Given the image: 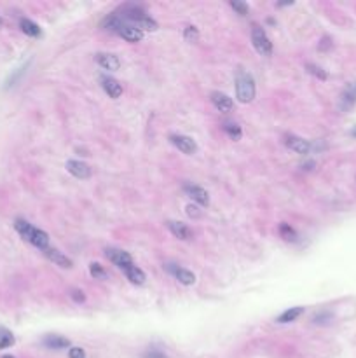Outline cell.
Returning <instances> with one entry per match:
<instances>
[{
	"mask_svg": "<svg viewBox=\"0 0 356 358\" xmlns=\"http://www.w3.org/2000/svg\"><path fill=\"white\" fill-rule=\"evenodd\" d=\"M122 21H133L136 23L140 30H151V32H156L157 30V23L152 20L151 16L147 14L143 7L136 6V4H126L124 7H121V14H117Z\"/></svg>",
	"mask_w": 356,
	"mask_h": 358,
	"instance_id": "6da1fadb",
	"label": "cell"
},
{
	"mask_svg": "<svg viewBox=\"0 0 356 358\" xmlns=\"http://www.w3.org/2000/svg\"><path fill=\"white\" fill-rule=\"evenodd\" d=\"M14 227H16V231L21 234V238L28 243H32L33 246H37V248H41V250L49 248V236H47V232L33 227L32 224L26 222L23 219H17L14 222Z\"/></svg>",
	"mask_w": 356,
	"mask_h": 358,
	"instance_id": "7a4b0ae2",
	"label": "cell"
},
{
	"mask_svg": "<svg viewBox=\"0 0 356 358\" xmlns=\"http://www.w3.org/2000/svg\"><path fill=\"white\" fill-rule=\"evenodd\" d=\"M236 96L241 103H250L255 98V81L248 72L239 70L236 75Z\"/></svg>",
	"mask_w": 356,
	"mask_h": 358,
	"instance_id": "3957f363",
	"label": "cell"
},
{
	"mask_svg": "<svg viewBox=\"0 0 356 358\" xmlns=\"http://www.w3.org/2000/svg\"><path fill=\"white\" fill-rule=\"evenodd\" d=\"M252 42H253V47L257 49L258 55H262V56H271L272 55V42H271V39L267 37V33L264 32L262 26L253 25Z\"/></svg>",
	"mask_w": 356,
	"mask_h": 358,
	"instance_id": "277c9868",
	"label": "cell"
},
{
	"mask_svg": "<svg viewBox=\"0 0 356 358\" xmlns=\"http://www.w3.org/2000/svg\"><path fill=\"white\" fill-rule=\"evenodd\" d=\"M105 255H107V259L110 260V262L116 264L119 269H122V271H126V269H129L131 266H135L133 257H131V255L124 250L107 248V250H105Z\"/></svg>",
	"mask_w": 356,
	"mask_h": 358,
	"instance_id": "5b68a950",
	"label": "cell"
},
{
	"mask_svg": "<svg viewBox=\"0 0 356 358\" xmlns=\"http://www.w3.org/2000/svg\"><path fill=\"white\" fill-rule=\"evenodd\" d=\"M166 271L171 273L177 280L180 281V283L183 285H194L196 283V275L192 271H189V269H183L177 266V264H166Z\"/></svg>",
	"mask_w": 356,
	"mask_h": 358,
	"instance_id": "8992f818",
	"label": "cell"
},
{
	"mask_svg": "<svg viewBox=\"0 0 356 358\" xmlns=\"http://www.w3.org/2000/svg\"><path fill=\"white\" fill-rule=\"evenodd\" d=\"M170 142L175 145L178 150H182L183 154H196L197 150V145L191 136H185V135H171L170 136Z\"/></svg>",
	"mask_w": 356,
	"mask_h": 358,
	"instance_id": "52a82bcc",
	"label": "cell"
},
{
	"mask_svg": "<svg viewBox=\"0 0 356 358\" xmlns=\"http://www.w3.org/2000/svg\"><path fill=\"white\" fill-rule=\"evenodd\" d=\"M117 35H121V37L124 39V41L131 42V44H136V42H140V41L143 39V32L138 28V26H136V25H129V23H124V21H122L121 28L117 30Z\"/></svg>",
	"mask_w": 356,
	"mask_h": 358,
	"instance_id": "ba28073f",
	"label": "cell"
},
{
	"mask_svg": "<svg viewBox=\"0 0 356 358\" xmlns=\"http://www.w3.org/2000/svg\"><path fill=\"white\" fill-rule=\"evenodd\" d=\"M183 191H185L189 194V198H191L192 201H196L197 205H201V206H208L210 205L208 192H206L203 187H199V185L185 184V185H183Z\"/></svg>",
	"mask_w": 356,
	"mask_h": 358,
	"instance_id": "9c48e42d",
	"label": "cell"
},
{
	"mask_svg": "<svg viewBox=\"0 0 356 358\" xmlns=\"http://www.w3.org/2000/svg\"><path fill=\"white\" fill-rule=\"evenodd\" d=\"M44 255H46V257L49 259L52 264H56V266H60L63 269H70L73 266L72 259L67 257V255H65L63 252H60L58 248H51V246H49V248L44 250Z\"/></svg>",
	"mask_w": 356,
	"mask_h": 358,
	"instance_id": "30bf717a",
	"label": "cell"
},
{
	"mask_svg": "<svg viewBox=\"0 0 356 358\" xmlns=\"http://www.w3.org/2000/svg\"><path fill=\"white\" fill-rule=\"evenodd\" d=\"M285 145H287L288 149L295 150L297 154H307L311 150V144L307 142V140L301 138V136H297V135H287V136H285Z\"/></svg>",
	"mask_w": 356,
	"mask_h": 358,
	"instance_id": "8fae6325",
	"label": "cell"
},
{
	"mask_svg": "<svg viewBox=\"0 0 356 358\" xmlns=\"http://www.w3.org/2000/svg\"><path fill=\"white\" fill-rule=\"evenodd\" d=\"M212 103L215 105V109L220 110L223 114H229L232 107H234V101H232L231 96H227L226 93H213L212 95Z\"/></svg>",
	"mask_w": 356,
	"mask_h": 358,
	"instance_id": "7c38bea8",
	"label": "cell"
},
{
	"mask_svg": "<svg viewBox=\"0 0 356 358\" xmlns=\"http://www.w3.org/2000/svg\"><path fill=\"white\" fill-rule=\"evenodd\" d=\"M168 229L171 231V234L173 236H177L178 240H183V241H189V240H192V231L189 229V225L187 224H183V222H175V220H170L168 224Z\"/></svg>",
	"mask_w": 356,
	"mask_h": 358,
	"instance_id": "4fadbf2b",
	"label": "cell"
},
{
	"mask_svg": "<svg viewBox=\"0 0 356 358\" xmlns=\"http://www.w3.org/2000/svg\"><path fill=\"white\" fill-rule=\"evenodd\" d=\"M67 170L68 173H72L76 178H89L91 176V168L86 165V163H81V161H68L67 163Z\"/></svg>",
	"mask_w": 356,
	"mask_h": 358,
	"instance_id": "5bb4252c",
	"label": "cell"
},
{
	"mask_svg": "<svg viewBox=\"0 0 356 358\" xmlns=\"http://www.w3.org/2000/svg\"><path fill=\"white\" fill-rule=\"evenodd\" d=\"M96 61H98L100 67L105 70H110V72L119 70V67H121V61H119L117 56L108 55V52H98V55H96Z\"/></svg>",
	"mask_w": 356,
	"mask_h": 358,
	"instance_id": "9a60e30c",
	"label": "cell"
},
{
	"mask_svg": "<svg viewBox=\"0 0 356 358\" xmlns=\"http://www.w3.org/2000/svg\"><path fill=\"white\" fill-rule=\"evenodd\" d=\"M356 103V82H351L346 86V90L341 95V109L349 110Z\"/></svg>",
	"mask_w": 356,
	"mask_h": 358,
	"instance_id": "2e32d148",
	"label": "cell"
},
{
	"mask_svg": "<svg viewBox=\"0 0 356 358\" xmlns=\"http://www.w3.org/2000/svg\"><path fill=\"white\" fill-rule=\"evenodd\" d=\"M102 87L105 90V93H107V95L114 100L119 98V96L122 95V86L112 77H102Z\"/></svg>",
	"mask_w": 356,
	"mask_h": 358,
	"instance_id": "e0dca14e",
	"label": "cell"
},
{
	"mask_svg": "<svg viewBox=\"0 0 356 358\" xmlns=\"http://www.w3.org/2000/svg\"><path fill=\"white\" fill-rule=\"evenodd\" d=\"M42 344L46 348H51V350H63V348L70 346V341L63 335H56V334H51V335H46L44 337Z\"/></svg>",
	"mask_w": 356,
	"mask_h": 358,
	"instance_id": "ac0fdd59",
	"label": "cell"
},
{
	"mask_svg": "<svg viewBox=\"0 0 356 358\" xmlns=\"http://www.w3.org/2000/svg\"><path fill=\"white\" fill-rule=\"evenodd\" d=\"M302 313H304V308L302 306L290 308V309H287V311L281 313V315L276 318V321H278V324H290V321H295Z\"/></svg>",
	"mask_w": 356,
	"mask_h": 358,
	"instance_id": "d6986e66",
	"label": "cell"
},
{
	"mask_svg": "<svg viewBox=\"0 0 356 358\" xmlns=\"http://www.w3.org/2000/svg\"><path fill=\"white\" fill-rule=\"evenodd\" d=\"M20 28L21 32H23L25 35H28V37H41V28H39L37 23H33V21L26 20V17H23V20L20 21Z\"/></svg>",
	"mask_w": 356,
	"mask_h": 358,
	"instance_id": "ffe728a7",
	"label": "cell"
},
{
	"mask_svg": "<svg viewBox=\"0 0 356 358\" xmlns=\"http://www.w3.org/2000/svg\"><path fill=\"white\" fill-rule=\"evenodd\" d=\"M124 275H126L127 280H129L131 283H135V285H143L145 283V273L140 267H136V266H131L129 269H126Z\"/></svg>",
	"mask_w": 356,
	"mask_h": 358,
	"instance_id": "44dd1931",
	"label": "cell"
},
{
	"mask_svg": "<svg viewBox=\"0 0 356 358\" xmlns=\"http://www.w3.org/2000/svg\"><path fill=\"white\" fill-rule=\"evenodd\" d=\"M279 236L283 238L285 241H290V243H297L298 241L297 231L290 224H287V222L279 224Z\"/></svg>",
	"mask_w": 356,
	"mask_h": 358,
	"instance_id": "7402d4cb",
	"label": "cell"
},
{
	"mask_svg": "<svg viewBox=\"0 0 356 358\" xmlns=\"http://www.w3.org/2000/svg\"><path fill=\"white\" fill-rule=\"evenodd\" d=\"M223 131H226L227 136H229L231 140H234V142L241 140V135H243L241 126L236 124V122H223Z\"/></svg>",
	"mask_w": 356,
	"mask_h": 358,
	"instance_id": "603a6c76",
	"label": "cell"
},
{
	"mask_svg": "<svg viewBox=\"0 0 356 358\" xmlns=\"http://www.w3.org/2000/svg\"><path fill=\"white\" fill-rule=\"evenodd\" d=\"M14 344V335L9 332L7 329L0 327V350H6V348H11Z\"/></svg>",
	"mask_w": 356,
	"mask_h": 358,
	"instance_id": "cb8c5ba5",
	"label": "cell"
},
{
	"mask_svg": "<svg viewBox=\"0 0 356 358\" xmlns=\"http://www.w3.org/2000/svg\"><path fill=\"white\" fill-rule=\"evenodd\" d=\"M89 273H91V276L95 278V280H107V271L103 269L102 264H98V262H93V264H89Z\"/></svg>",
	"mask_w": 356,
	"mask_h": 358,
	"instance_id": "d4e9b609",
	"label": "cell"
},
{
	"mask_svg": "<svg viewBox=\"0 0 356 358\" xmlns=\"http://www.w3.org/2000/svg\"><path fill=\"white\" fill-rule=\"evenodd\" d=\"M183 39L187 42H197L199 41V32H197L196 26H187L185 32H183Z\"/></svg>",
	"mask_w": 356,
	"mask_h": 358,
	"instance_id": "484cf974",
	"label": "cell"
},
{
	"mask_svg": "<svg viewBox=\"0 0 356 358\" xmlns=\"http://www.w3.org/2000/svg\"><path fill=\"white\" fill-rule=\"evenodd\" d=\"M231 7L234 9V11H236L239 16H248V12H250L248 6H246L245 2H239V0H232V2H231Z\"/></svg>",
	"mask_w": 356,
	"mask_h": 358,
	"instance_id": "4316f807",
	"label": "cell"
},
{
	"mask_svg": "<svg viewBox=\"0 0 356 358\" xmlns=\"http://www.w3.org/2000/svg\"><path fill=\"white\" fill-rule=\"evenodd\" d=\"M306 68L309 70V74H313L314 77H318V79H322V81H325L327 79V72H325L323 68H320L318 65H313V63H307L306 65Z\"/></svg>",
	"mask_w": 356,
	"mask_h": 358,
	"instance_id": "83f0119b",
	"label": "cell"
},
{
	"mask_svg": "<svg viewBox=\"0 0 356 358\" xmlns=\"http://www.w3.org/2000/svg\"><path fill=\"white\" fill-rule=\"evenodd\" d=\"M68 358H86V351L82 348H70L68 351Z\"/></svg>",
	"mask_w": 356,
	"mask_h": 358,
	"instance_id": "f1b7e54d",
	"label": "cell"
},
{
	"mask_svg": "<svg viewBox=\"0 0 356 358\" xmlns=\"http://www.w3.org/2000/svg\"><path fill=\"white\" fill-rule=\"evenodd\" d=\"M70 297L76 300V302H84V300H86V295H84V292H82V290H72V292H70Z\"/></svg>",
	"mask_w": 356,
	"mask_h": 358,
	"instance_id": "f546056e",
	"label": "cell"
},
{
	"mask_svg": "<svg viewBox=\"0 0 356 358\" xmlns=\"http://www.w3.org/2000/svg\"><path fill=\"white\" fill-rule=\"evenodd\" d=\"M187 215L192 217V219H199V217H201V210L197 208L196 205H189L187 206Z\"/></svg>",
	"mask_w": 356,
	"mask_h": 358,
	"instance_id": "4dcf8cb0",
	"label": "cell"
},
{
	"mask_svg": "<svg viewBox=\"0 0 356 358\" xmlns=\"http://www.w3.org/2000/svg\"><path fill=\"white\" fill-rule=\"evenodd\" d=\"M325 320H330V315H328V313H320V315H316L313 318L314 324H325Z\"/></svg>",
	"mask_w": 356,
	"mask_h": 358,
	"instance_id": "1f68e13d",
	"label": "cell"
},
{
	"mask_svg": "<svg viewBox=\"0 0 356 358\" xmlns=\"http://www.w3.org/2000/svg\"><path fill=\"white\" fill-rule=\"evenodd\" d=\"M328 47H332L330 39H328V37H323V41H322V44L318 46V49H320V51H327Z\"/></svg>",
	"mask_w": 356,
	"mask_h": 358,
	"instance_id": "d6a6232c",
	"label": "cell"
},
{
	"mask_svg": "<svg viewBox=\"0 0 356 358\" xmlns=\"http://www.w3.org/2000/svg\"><path fill=\"white\" fill-rule=\"evenodd\" d=\"M293 2H281V4H278V7H285V6H292Z\"/></svg>",
	"mask_w": 356,
	"mask_h": 358,
	"instance_id": "836d02e7",
	"label": "cell"
},
{
	"mask_svg": "<svg viewBox=\"0 0 356 358\" xmlns=\"http://www.w3.org/2000/svg\"><path fill=\"white\" fill-rule=\"evenodd\" d=\"M351 135H353V136H356V126L353 128V130H351Z\"/></svg>",
	"mask_w": 356,
	"mask_h": 358,
	"instance_id": "e575fe53",
	"label": "cell"
},
{
	"mask_svg": "<svg viewBox=\"0 0 356 358\" xmlns=\"http://www.w3.org/2000/svg\"><path fill=\"white\" fill-rule=\"evenodd\" d=\"M2 358H14V356H12V355H4Z\"/></svg>",
	"mask_w": 356,
	"mask_h": 358,
	"instance_id": "d590c367",
	"label": "cell"
},
{
	"mask_svg": "<svg viewBox=\"0 0 356 358\" xmlns=\"http://www.w3.org/2000/svg\"><path fill=\"white\" fill-rule=\"evenodd\" d=\"M2 25H4V20H2V17H0V28H2Z\"/></svg>",
	"mask_w": 356,
	"mask_h": 358,
	"instance_id": "8d00e7d4",
	"label": "cell"
}]
</instances>
